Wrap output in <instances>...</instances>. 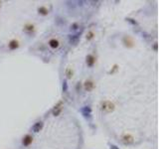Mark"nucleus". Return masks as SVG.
Returning a JSON list of instances; mask_svg holds the SVG:
<instances>
[{"label": "nucleus", "instance_id": "obj_1", "mask_svg": "<svg viewBox=\"0 0 159 149\" xmlns=\"http://www.w3.org/2000/svg\"><path fill=\"white\" fill-rule=\"evenodd\" d=\"M102 109L106 111V112H110V111H112L114 109V104L111 103L110 101H105L102 104Z\"/></svg>", "mask_w": 159, "mask_h": 149}, {"label": "nucleus", "instance_id": "obj_2", "mask_svg": "<svg viewBox=\"0 0 159 149\" xmlns=\"http://www.w3.org/2000/svg\"><path fill=\"white\" fill-rule=\"evenodd\" d=\"M32 137L30 136V135H27V136H25L24 137V139H23V144L25 145V146H28V145H30L31 143H32Z\"/></svg>", "mask_w": 159, "mask_h": 149}, {"label": "nucleus", "instance_id": "obj_3", "mask_svg": "<svg viewBox=\"0 0 159 149\" xmlns=\"http://www.w3.org/2000/svg\"><path fill=\"white\" fill-rule=\"evenodd\" d=\"M95 58L93 57V56H88V58H87V64L90 66V67H92L93 65H94V63H95Z\"/></svg>", "mask_w": 159, "mask_h": 149}, {"label": "nucleus", "instance_id": "obj_4", "mask_svg": "<svg viewBox=\"0 0 159 149\" xmlns=\"http://www.w3.org/2000/svg\"><path fill=\"white\" fill-rule=\"evenodd\" d=\"M94 87H95V85H94L93 82H87L86 85H85V88H86L87 91H92L94 89Z\"/></svg>", "mask_w": 159, "mask_h": 149}, {"label": "nucleus", "instance_id": "obj_5", "mask_svg": "<svg viewBox=\"0 0 159 149\" xmlns=\"http://www.w3.org/2000/svg\"><path fill=\"white\" fill-rule=\"evenodd\" d=\"M42 122H37L34 126H33V130L35 131V132H38V131H40V129L42 128Z\"/></svg>", "mask_w": 159, "mask_h": 149}, {"label": "nucleus", "instance_id": "obj_6", "mask_svg": "<svg viewBox=\"0 0 159 149\" xmlns=\"http://www.w3.org/2000/svg\"><path fill=\"white\" fill-rule=\"evenodd\" d=\"M49 44H50V46L52 47V48H58V46H59V42L57 41V40H55V39H53V40H51L50 42H49Z\"/></svg>", "mask_w": 159, "mask_h": 149}, {"label": "nucleus", "instance_id": "obj_7", "mask_svg": "<svg viewBox=\"0 0 159 149\" xmlns=\"http://www.w3.org/2000/svg\"><path fill=\"white\" fill-rule=\"evenodd\" d=\"M18 47V42L17 41H11V43L9 44V48L10 49H16Z\"/></svg>", "mask_w": 159, "mask_h": 149}, {"label": "nucleus", "instance_id": "obj_8", "mask_svg": "<svg viewBox=\"0 0 159 149\" xmlns=\"http://www.w3.org/2000/svg\"><path fill=\"white\" fill-rule=\"evenodd\" d=\"M133 141V139H132V137H130V136H124L123 137V142L124 143H131Z\"/></svg>", "mask_w": 159, "mask_h": 149}, {"label": "nucleus", "instance_id": "obj_9", "mask_svg": "<svg viewBox=\"0 0 159 149\" xmlns=\"http://www.w3.org/2000/svg\"><path fill=\"white\" fill-rule=\"evenodd\" d=\"M39 13L46 15V14H48V10L45 9V8H43V7H41V8H39Z\"/></svg>", "mask_w": 159, "mask_h": 149}, {"label": "nucleus", "instance_id": "obj_10", "mask_svg": "<svg viewBox=\"0 0 159 149\" xmlns=\"http://www.w3.org/2000/svg\"><path fill=\"white\" fill-rule=\"evenodd\" d=\"M67 74H68L69 78H71V76H72V74H71V69H68V70H67Z\"/></svg>", "mask_w": 159, "mask_h": 149}, {"label": "nucleus", "instance_id": "obj_11", "mask_svg": "<svg viewBox=\"0 0 159 149\" xmlns=\"http://www.w3.org/2000/svg\"><path fill=\"white\" fill-rule=\"evenodd\" d=\"M93 35H94V34H93V33H92V32H91V33H90V34H89V36H88V37H87V38H88V39H89V40H91V39H92V38H93V37H94V36H93Z\"/></svg>", "mask_w": 159, "mask_h": 149}, {"label": "nucleus", "instance_id": "obj_12", "mask_svg": "<svg viewBox=\"0 0 159 149\" xmlns=\"http://www.w3.org/2000/svg\"><path fill=\"white\" fill-rule=\"evenodd\" d=\"M0 4H1V3H0Z\"/></svg>", "mask_w": 159, "mask_h": 149}]
</instances>
